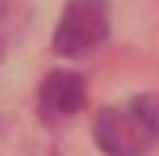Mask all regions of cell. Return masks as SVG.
Returning <instances> with one entry per match:
<instances>
[{"mask_svg": "<svg viewBox=\"0 0 159 156\" xmlns=\"http://www.w3.org/2000/svg\"><path fill=\"white\" fill-rule=\"evenodd\" d=\"M93 140L105 156H144L159 144V94H136L93 117Z\"/></svg>", "mask_w": 159, "mask_h": 156, "instance_id": "1", "label": "cell"}, {"mask_svg": "<svg viewBox=\"0 0 159 156\" xmlns=\"http://www.w3.org/2000/svg\"><path fill=\"white\" fill-rule=\"evenodd\" d=\"M85 105V82L74 70H51L39 86V113L47 125H62Z\"/></svg>", "mask_w": 159, "mask_h": 156, "instance_id": "3", "label": "cell"}, {"mask_svg": "<svg viewBox=\"0 0 159 156\" xmlns=\"http://www.w3.org/2000/svg\"><path fill=\"white\" fill-rule=\"evenodd\" d=\"M109 39V0H66L54 27V51L66 59L93 55Z\"/></svg>", "mask_w": 159, "mask_h": 156, "instance_id": "2", "label": "cell"}]
</instances>
